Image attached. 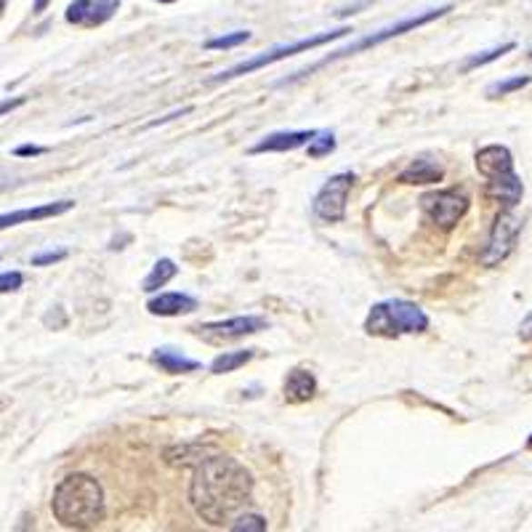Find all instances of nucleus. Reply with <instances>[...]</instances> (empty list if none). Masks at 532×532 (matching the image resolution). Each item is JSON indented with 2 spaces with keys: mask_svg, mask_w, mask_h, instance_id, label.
Listing matches in <instances>:
<instances>
[{
  "mask_svg": "<svg viewBox=\"0 0 532 532\" xmlns=\"http://www.w3.org/2000/svg\"><path fill=\"white\" fill-rule=\"evenodd\" d=\"M45 152H48L45 146H35V144H22V146L14 149L16 157H37V155H45Z\"/></svg>",
  "mask_w": 532,
  "mask_h": 532,
  "instance_id": "27",
  "label": "nucleus"
},
{
  "mask_svg": "<svg viewBox=\"0 0 532 532\" xmlns=\"http://www.w3.org/2000/svg\"><path fill=\"white\" fill-rule=\"evenodd\" d=\"M453 5H439V8H428V11H421V14H416V16H407V19H402V22H396V25H389V27H384V30H378V33H373V35H365L359 37L356 43H349L346 48H338V51H333V54H327L325 59H319L317 65H312V67H306V70H301L296 77H285L280 85H287V83H296V80H301V77H306L309 72L319 70V67H325V65H330V62H338V59H346V56H355L359 51H367V48H376V45H381V43H386L391 37H399L405 35V33H413V30H418V27H424L428 22H434V19H439V16H445L447 11H450Z\"/></svg>",
  "mask_w": 532,
  "mask_h": 532,
  "instance_id": "5",
  "label": "nucleus"
},
{
  "mask_svg": "<svg viewBox=\"0 0 532 532\" xmlns=\"http://www.w3.org/2000/svg\"><path fill=\"white\" fill-rule=\"evenodd\" d=\"M3 186H5V184H0V189H3Z\"/></svg>",
  "mask_w": 532,
  "mask_h": 532,
  "instance_id": "34",
  "label": "nucleus"
},
{
  "mask_svg": "<svg viewBox=\"0 0 532 532\" xmlns=\"http://www.w3.org/2000/svg\"><path fill=\"white\" fill-rule=\"evenodd\" d=\"M519 235H522V218L514 213V208H506L496 218L493 232L487 237V246H485L482 256H479L482 266H497V264H503L514 253V248H517Z\"/></svg>",
  "mask_w": 532,
  "mask_h": 532,
  "instance_id": "8",
  "label": "nucleus"
},
{
  "mask_svg": "<svg viewBox=\"0 0 532 532\" xmlns=\"http://www.w3.org/2000/svg\"><path fill=\"white\" fill-rule=\"evenodd\" d=\"M477 171L487 178V195L497 200L503 208H514L522 203L525 184L514 168V155L503 144H487L474 157Z\"/></svg>",
  "mask_w": 532,
  "mask_h": 532,
  "instance_id": "3",
  "label": "nucleus"
},
{
  "mask_svg": "<svg viewBox=\"0 0 532 532\" xmlns=\"http://www.w3.org/2000/svg\"><path fill=\"white\" fill-rule=\"evenodd\" d=\"M253 496L250 471L229 456H211L197 463L189 485V500L203 522L229 525Z\"/></svg>",
  "mask_w": 532,
  "mask_h": 532,
  "instance_id": "1",
  "label": "nucleus"
},
{
  "mask_svg": "<svg viewBox=\"0 0 532 532\" xmlns=\"http://www.w3.org/2000/svg\"><path fill=\"white\" fill-rule=\"evenodd\" d=\"M120 8V0H72L65 19L77 27H102Z\"/></svg>",
  "mask_w": 532,
  "mask_h": 532,
  "instance_id": "11",
  "label": "nucleus"
},
{
  "mask_svg": "<svg viewBox=\"0 0 532 532\" xmlns=\"http://www.w3.org/2000/svg\"><path fill=\"white\" fill-rule=\"evenodd\" d=\"M149 315L155 317H178V315H189L197 309V298L186 296V293H160L146 304Z\"/></svg>",
  "mask_w": 532,
  "mask_h": 532,
  "instance_id": "14",
  "label": "nucleus"
},
{
  "mask_svg": "<svg viewBox=\"0 0 532 532\" xmlns=\"http://www.w3.org/2000/svg\"><path fill=\"white\" fill-rule=\"evenodd\" d=\"M317 131H280V134H269L264 136L256 146H250V155H264V152H293L298 146H306V144L315 139Z\"/></svg>",
  "mask_w": 532,
  "mask_h": 532,
  "instance_id": "13",
  "label": "nucleus"
},
{
  "mask_svg": "<svg viewBox=\"0 0 532 532\" xmlns=\"http://www.w3.org/2000/svg\"><path fill=\"white\" fill-rule=\"evenodd\" d=\"M25 285V275L22 272H3L0 275V293H14Z\"/></svg>",
  "mask_w": 532,
  "mask_h": 532,
  "instance_id": "26",
  "label": "nucleus"
},
{
  "mask_svg": "<svg viewBox=\"0 0 532 532\" xmlns=\"http://www.w3.org/2000/svg\"><path fill=\"white\" fill-rule=\"evenodd\" d=\"M269 322L264 317H256V315H246V317H229L221 319V322H206V325H197L195 333L208 341V344H226V341H240L246 336L253 333H261L266 330Z\"/></svg>",
  "mask_w": 532,
  "mask_h": 532,
  "instance_id": "10",
  "label": "nucleus"
},
{
  "mask_svg": "<svg viewBox=\"0 0 532 532\" xmlns=\"http://www.w3.org/2000/svg\"><path fill=\"white\" fill-rule=\"evenodd\" d=\"M349 33H352L349 27H341V30H330V33H319V35H309L304 37V40H296V43H285V45H277V48H272V51H266V54L253 56L248 62H240V65H235V67H229V70L218 72V75L213 77V83H226V80H235V77H240V75H250V72L261 70V67H269V65H275V62H283L287 56H296V54H304V51L319 48V45H325V43H333V40H338V37H346Z\"/></svg>",
  "mask_w": 532,
  "mask_h": 532,
  "instance_id": "6",
  "label": "nucleus"
},
{
  "mask_svg": "<svg viewBox=\"0 0 532 532\" xmlns=\"http://www.w3.org/2000/svg\"><path fill=\"white\" fill-rule=\"evenodd\" d=\"M152 362H155L160 370L171 373V376L200 370V362H197V359H189V356L178 355L174 349H155V352H152Z\"/></svg>",
  "mask_w": 532,
  "mask_h": 532,
  "instance_id": "17",
  "label": "nucleus"
},
{
  "mask_svg": "<svg viewBox=\"0 0 532 532\" xmlns=\"http://www.w3.org/2000/svg\"><path fill=\"white\" fill-rule=\"evenodd\" d=\"M27 105V99L25 96H16V99H5V102H0V115H5V112H14V109H19V106Z\"/></svg>",
  "mask_w": 532,
  "mask_h": 532,
  "instance_id": "28",
  "label": "nucleus"
},
{
  "mask_svg": "<svg viewBox=\"0 0 532 532\" xmlns=\"http://www.w3.org/2000/svg\"><path fill=\"white\" fill-rule=\"evenodd\" d=\"M530 75H517V77H508V80H497L493 85H487V99H500V96H508L514 91H522L525 85H530Z\"/></svg>",
  "mask_w": 532,
  "mask_h": 532,
  "instance_id": "21",
  "label": "nucleus"
},
{
  "mask_svg": "<svg viewBox=\"0 0 532 532\" xmlns=\"http://www.w3.org/2000/svg\"><path fill=\"white\" fill-rule=\"evenodd\" d=\"M333 149H336V136H333L330 131H317L315 139L306 144V152H309L312 160H319V157L330 155Z\"/></svg>",
  "mask_w": 532,
  "mask_h": 532,
  "instance_id": "22",
  "label": "nucleus"
},
{
  "mask_svg": "<svg viewBox=\"0 0 532 532\" xmlns=\"http://www.w3.org/2000/svg\"><path fill=\"white\" fill-rule=\"evenodd\" d=\"M48 3H51V0H35V3H33V11H35V14H43V11L48 8Z\"/></svg>",
  "mask_w": 532,
  "mask_h": 532,
  "instance_id": "30",
  "label": "nucleus"
},
{
  "mask_svg": "<svg viewBox=\"0 0 532 532\" xmlns=\"http://www.w3.org/2000/svg\"><path fill=\"white\" fill-rule=\"evenodd\" d=\"M269 527V522L261 517V514H240L232 525H229V530L235 532H264Z\"/></svg>",
  "mask_w": 532,
  "mask_h": 532,
  "instance_id": "24",
  "label": "nucleus"
},
{
  "mask_svg": "<svg viewBox=\"0 0 532 532\" xmlns=\"http://www.w3.org/2000/svg\"><path fill=\"white\" fill-rule=\"evenodd\" d=\"M514 48H517V43H503V45H497V48L482 51V54H474V56H468V59H466V65H463V72H471V70H477V67H485V65L496 62V59H500V56L511 54Z\"/></svg>",
  "mask_w": 532,
  "mask_h": 532,
  "instance_id": "20",
  "label": "nucleus"
},
{
  "mask_svg": "<svg viewBox=\"0 0 532 532\" xmlns=\"http://www.w3.org/2000/svg\"><path fill=\"white\" fill-rule=\"evenodd\" d=\"M519 338H522L525 344H530L532 341V312L522 319V325H519Z\"/></svg>",
  "mask_w": 532,
  "mask_h": 532,
  "instance_id": "29",
  "label": "nucleus"
},
{
  "mask_svg": "<svg viewBox=\"0 0 532 532\" xmlns=\"http://www.w3.org/2000/svg\"><path fill=\"white\" fill-rule=\"evenodd\" d=\"M530 56H532V51H530Z\"/></svg>",
  "mask_w": 532,
  "mask_h": 532,
  "instance_id": "35",
  "label": "nucleus"
},
{
  "mask_svg": "<svg viewBox=\"0 0 532 532\" xmlns=\"http://www.w3.org/2000/svg\"><path fill=\"white\" fill-rule=\"evenodd\" d=\"M283 391H285V399H287V402H293V405L309 402V399L317 394V378H315L309 370L296 367V370H290V373H287Z\"/></svg>",
  "mask_w": 532,
  "mask_h": 532,
  "instance_id": "15",
  "label": "nucleus"
},
{
  "mask_svg": "<svg viewBox=\"0 0 532 532\" xmlns=\"http://www.w3.org/2000/svg\"><path fill=\"white\" fill-rule=\"evenodd\" d=\"M51 511L56 522L67 530H94L105 522L106 500L99 479L91 474H67L51 497Z\"/></svg>",
  "mask_w": 532,
  "mask_h": 532,
  "instance_id": "2",
  "label": "nucleus"
},
{
  "mask_svg": "<svg viewBox=\"0 0 532 532\" xmlns=\"http://www.w3.org/2000/svg\"><path fill=\"white\" fill-rule=\"evenodd\" d=\"M248 40H250L248 30H237V33H229V35L211 37V40L206 43V48H211V51H226V48H237V45H243V43H248Z\"/></svg>",
  "mask_w": 532,
  "mask_h": 532,
  "instance_id": "23",
  "label": "nucleus"
},
{
  "mask_svg": "<svg viewBox=\"0 0 532 532\" xmlns=\"http://www.w3.org/2000/svg\"><path fill=\"white\" fill-rule=\"evenodd\" d=\"M355 186V174L352 171H344V174H336L330 176L317 195L312 200V213L317 216L319 221L325 224H338L346 218V200H349V192Z\"/></svg>",
  "mask_w": 532,
  "mask_h": 532,
  "instance_id": "7",
  "label": "nucleus"
},
{
  "mask_svg": "<svg viewBox=\"0 0 532 532\" xmlns=\"http://www.w3.org/2000/svg\"><path fill=\"white\" fill-rule=\"evenodd\" d=\"M75 208V200H59V203H45L35 208H19V211L0 213V232L19 226V224H30V221H43V218H56L62 213H70Z\"/></svg>",
  "mask_w": 532,
  "mask_h": 532,
  "instance_id": "12",
  "label": "nucleus"
},
{
  "mask_svg": "<svg viewBox=\"0 0 532 532\" xmlns=\"http://www.w3.org/2000/svg\"><path fill=\"white\" fill-rule=\"evenodd\" d=\"M178 275V266L171 261V258H160L155 266H152V272L144 277L142 290L144 293H155V290H160V287H166V285L171 283L174 277Z\"/></svg>",
  "mask_w": 532,
  "mask_h": 532,
  "instance_id": "18",
  "label": "nucleus"
},
{
  "mask_svg": "<svg viewBox=\"0 0 532 532\" xmlns=\"http://www.w3.org/2000/svg\"><path fill=\"white\" fill-rule=\"evenodd\" d=\"M365 330L370 336H381V338H399L405 333L428 330V317L421 306H416L410 301L389 298V301H381L370 309V315L365 319Z\"/></svg>",
  "mask_w": 532,
  "mask_h": 532,
  "instance_id": "4",
  "label": "nucleus"
},
{
  "mask_svg": "<svg viewBox=\"0 0 532 532\" xmlns=\"http://www.w3.org/2000/svg\"><path fill=\"white\" fill-rule=\"evenodd\" d=\"M442 178H445V168H442L437 160L418 157V160H413V163L399 174V184L424 186V184H439Z\"/></svg>",
  "mask_w": 532,
  "mask_h": 532,
  "instance_id": "16",
  "label": "nucleus"
},
{
  "mask_svg": "<svg viewBox=\"0 0 532 532\" xmlns=\"http://www.w3.org/2000/svg\"><path fill=\"white\" fill-rule=\"evenodd\" d=\"M527 447H532V437H530V439H527Z\"/></svg>",
  "mask_w": 532,
  "mask_h": 532,
  "instance_id": "33",
  "label": "nucleus"
},
{
  "mask_svg": "<svg viewBox=\"0 0 532 532\" xmlns=\"http://www.w3.org/2000/svg\"><path fill=\"white\" fill-rule=\"evenodd\" d=\"M256 356V349H237V352H224L211 362V373L216 376H224V373H235L240 370L243 365H248L250 359Z\"/></svg>",
  "mask_w": 532,
  "mask_h": 532,
  "instance_id": "19",
  "label": "nucleus"
},
{
  "mask_svg": "<svg viewBox=\"0 0 532 532\" xmlns=\"http://www.w3.org/2000/svg\"><path fill=\"white\" fill-rule=\"evenodd\" d=\"M3 8H5V0H0V11H3Z\"/></svg>",
  "mask_w": 532,
  "mask_h": 532,
  "instance_id": "31",
  "label": "nucleus"
},
{
  "mask_svg": "<svg viewBox=\"0 0 532 532\" xmlns=\"http://www.w3.org/2000/svg\"><path fill=\"white\" fill-rule=\"evenodd\" d=\"M160 3H176V0H160Z\"/></svg>",
  "mask_w": 532,
  "mask_h": 532,
  "instance_id": "32",
  "label": "nucleus"
},
{
  "mask_svg": "<svg viewBox=\"0 0 532 532\" xmlns=\"http://www.w3.org/2000/svg\"><path fill=\"white\" fill-rule=\"evenodd\" d=\"M67 258V250H43V253H35L33 256V266H51V264H59Z\"/></svg>",
  "mask_w": 532,
  "mask_h": 532,
  "instance_id": "25",
  "label": "nucleus"
},
{
  "mask_svg": "<svg viewBox=\"0 0 532 532\" xmlns=\"http://www.w3.org/2000/svg\"><path fill=\"white\" fill-rule=\"evenodd\" d=\"M468 206L471 200L461 189H437L421 197V211L426 213V218L442 229H453L468 213Z\"/></svg>",
  "mask_w": 532,
  "mask_h": 532,
  "instance_id": "9",
  "label": "nucleus"
}]
</instances>
